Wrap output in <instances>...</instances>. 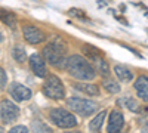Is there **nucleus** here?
Instances as JSON below:
<instances>
[{"label":"nucleus","instance_id":"obj_1","mask_svg":"<svg viewBox=\"0 0 148 133\" xmlns=\"http://www.w3.org/2000/svg\"><path fill=\"white\" fill-rule=\"evenodd\" d=\"M64 68L73 78H77L80 81H90L98 74L95 67L90 64V61H88V59L83 58L82 55L68 56Z\"/></svg>","mask_w":148,"mask_h":133},{"label":"nucleus","instance_id":"obj_2","mask_svg":"<svg viewBox=\"0 0 148 133\" xmlns=\"http://www.w3.org/2000/svg\"><path fill=\"white\" fill-rule=\"evenodd\" d=\"M65 50L67 46L62 39H52L43 49H42V56L45 58V61L52 65L55 68H64L65 65Z\"/></svg>","mask_w":148,"mask_h":133},{"label":"nucleus","instance_id":"obj_3","mask_svg":"<svg viewBox=\"0 0 148 133\" xmlns=\"http://www.w3.org/2000/svg\"><path fill=\"white\" fill-rule=\"evenodd\" d=\"M43 93L51 99L55 101H62L65 99V89L62 81L59 80L58 76L55 74H47V77L45 78L43 83Z\"/></svg>","mask_w":148,"mask_h":133},{"label":"nucleus","instance_id":"obj_4","mask_svg":"<svg viewBox=\"0 0 148 133\" xmlns=\"http://www.w3.org/2000/svg\"><path fill=\"white\" fill-rule=\"evenodd\" d=\"M49 118L51 121L61 129H73L77 126V118L70 111H65L64 108H53L49 111Z\"/></svg>","mask_w":148,"mask_h":133},{"label":"nucleus","instance_id":"obj_5","mask_svg":"<svg viewBox=\"0 0 148 133\" xmlns=\"http://www.w3.org/2000/svg\"><path fill=\"white\" fill-rule=\"evenodd\" d=\"M67 105L71 108V110L82 115V117H89L92 115L93 113L98 111V108H99V105H98L96 102L90 101V99H83V98H70L67 99Z\"/></svg>","mask_w":148,"mask_h":133},{"label":"nucleus","instance_id":"obj_6","mask_svg":"<svg viewBox=\"0 0 148 133\" xmlns=\"http://www.w3.org/2000/svg\"><path fill=\"white\" fill-rule=\"evenodd\" d=\"M19 115V108L9 99H2L0 102V118L3 124H10L16 121Z\"/></svg>","mask_w":148,"mask_h":133},{"label":"nucleus","instance_id":"obj_7","mask_svg":"<svg viewBox=\"0 0 148 133\" xmlns=\"http://www.w3.org/2000/svg\"><path fill=\"white\" fill-rule=\"evenodd\" d=\"M22 37L28 44H39L45 42V33L36 25H24L22 27Z\"/></svg>","mask_w":148,"mask_h":133},{"label":"nucleus","instance_id":"obj_8","mask_svg":"<svg viewBox=\"0 0 148 133\" xmlns=\"http://www.w3.org/2000/svg\"><path fill=\"white\" fill-rule=\"evenodd\" d=\"M30 68L33 71V74L39 78H46L47 77V68H46V61L45 58L39 53H33L28 59Z\"/></svg>","mask_w":148,"mask_h":133},{"label":"nucleus","instance_id":"obj_9","mask_svg":"<svg viewBox=\"0 0 148 133\" xmlns=\"http://www.w3.org/2000/svg\"><path fill=\"white\" fill-rule=\"evenodd\" d=\"M8 92H9V95L14 98L16 102H24V101H28V99H31V90L27 87V86H24V84H21V83H18V81H14L9 86V89H8Z\"/></svg>","mask_w":148,"mask_h":133},{"label":"nucleus","instance_id":"obj_10","mask_svg":"<svg viewBox=\"0 0 148 133\" xmlns=\"http://www.w3.org/2000/svg\"><path fill=\"white\" fill-rule=\"evenodd\" d=\"M125 124V117L119 110H113L110 113L108 120V133H119Z\"/></svg>","mask_w":148,"mask_h":133},{"label":"nucleus","instance_id":"obj_11","mask_svg":"<svg viewBox=\"0 0 148 133\" xmlns=\"http://www.w3.org/2000/svg\"><path fill=\"white\" fill-rule=\"evenodd\" d=\"M135 92L139 98L145 102H148V76H139L133 83Z\"/></svg>","mask_w":148,"mask_h":133},{"label":"nucleus","instance_id":"obj_12","mask_svg":"<svg viewBox=\"0 0 148 133\" xmlns=\"http://www.w3.org/2000/svg\"><path fill=\"white\" fill-rule=\"evenodd\" d=\"M114 72H116V76H117V78L120 80V81H123V83H129V81H132L133 80V72L126 67V65H121V64H116L114 65Z\"/></svg>","mask_w":148,"mask_h":133},{"label":"nucleus","instance_id":"obj_13","mask_svg":"<svg viewBox=\"0 0 148 133\" xmlns=\"http://www.w3.org/2000/svg\"><path fill=\"white\" fill-rule=\"evenodd\" d=\"M74 89L84 93V95H89V96H98L101 93V89L99 86L96 84H92V83H79V84H74Z\"/></svg>","mask_w":148,"mask_h":133},{"label":"nucleus","instance_id":"obj_14","mask_svg":"<svg viewBox=\"0 0 148 133\" xmlns=\"http://www.w3.org/2000/svg\"><path fill=\"white\" fill-rule=\"evenodd\" d=\"M107 115V111L102 110L101 113H98L89 123V132L90 133H99L101 132V127H102V123H104V118Z\"/></svg>","mask_w":148,"mask_h":133},{"label":"nucleus","instance_id":"obj_15","mask_svg":"<svg viewBox=\"0 0 148 133\" xmlns=\"http://www.w3.org/2000/svg\"><path fill=\"white\" fill-rule=\"evenodd\" d=\"M82 52L84 53V56L88 58L90 62L96 61L98 58H102V50L98 49V47H95V46H92V44H83Z\"/></svg>","mask_w":148,"mask_h":133},{"label":"nucleus","instance_id":"obj_16","mask_svg":"<svg viewBox=\"0 0 148 133\" xmlns=\"http://www.w3.org/2000/svg\"><path fill=\"white\" fill-rule=\"evenodd\" d=\"M92 64H93V67H95L96 72H98V74H101V77H102V78L110 77V74H111V71H110V65H108V62L105 61L104 58H98L96 61H93Z\"/></svg>","mask_w":148,"mask_h":133},{"label":"nucleus","instance_id":"obj_17","mask_svg":"<svg viewBox=\"0 0 148 133\" xmlns=\"http://www.w3.org/2000/svg\"><path fill=\"white\" fill-rule=\"evenodd\" d=\"M10 53H12V58H14L18 64H24V62L27 61V52L19 44H15L14 47H12V52Z\"/></svg>","mask_w":148,"mask_h":133},{"label":"nucleus","instance_id":"obj_18","mask_svg":"<svg viewBox=\"0 0 148 133\" xmlns=\"http://www.w3.org/2000/svg\"><path fill=\"white\" fill-rule=\"evenodd\" d=\"M119 104L123 105L125 108H127L129 111L132 113H139V105H138V101L132 98V96H126V98H121L119 99Z\"/></svg>","mask_w":148,"mask_h":133},{"label":"nucleus","instance_id":"obj_19","mask_svg":"<svg viewBox=\"0 0 148 133\" xmlns=\"http://www.w3.org/2000/svg\"><path fill=\"white\" fill-rule=\"evenodd\" d=\"M102 87L108 92V93H113V95H116V93H119L120 92V84L116 81V80H113V78H110V77H107V78H104V81H102Z\"/></svg>","mask_w":148,"mask_h":133},{"label":"nucleus","instance_id":"obj_20","mask_svg":"<svg viewBox=\"0 0 148 133\" xmlns=\"http://www.w3.org/2000/svg\"><path fill=\"white\" fill-rule=\"evenodd\" d=\"M2 21H3V24H6L9 28H12V30L16 28V16L12 14V12L2 10Z\"/></svg>","mask_w":148,"mask_h":133},{"label":"nucleus","instance_id":"obj_21","mask_svg":"<svg viewBox=\"0 0 148 133\" xmlns=\"http://www.w3.org/2000/svg\"><path fill=\"white\" fill-rule=\"evenodd\" d=\"M31 130L33 133H52V129L43 121H39V120H34L31 123Z\"/></svg>","mask_w":148,"mask_h":133},{"label":"nucleus","instance_id":"obj_22","mask_svg":"<svg viewBox=\"0 0 148 133\" xmlns=\"http://www.w3.org/2000/svg\"><path fill=\"white\" fill-rule=\"evenodd\" d=\"M68 15L70 16H74V18H79V19H83V21H86L88 18V15H86V12L84 10H82V9H77V8H71L70 10H68Z\"/></svg>","mask_w":148,"mask_h":133},{"label":"nucleus","instance_id":"obj_23","mask_svg":"<svg viewBox=\"0 0 148 133\" xmlns=\"http://www.w3.org/2000/svg\"><path fill=\"white\" fill-rule=\"evenodd\" d=\"M0 76H2V83H0V89L5 90V89H6V81H8V74H6L5 68L0 70Z\"/></svg>","mask_w":148,"mask_h":133},{"label":"nucleus","instance_id":"obj_24","mask_svg":"<svg viewBox=\"0 0 148 133\" xmlns=\"http://www.w3.org/2000/svg\"><path fill=\"white\" fill-rule=\"evenodd\" d=\"M9 133H28V129L25 126H14L9 130Z\"/></svg>","mask_w":148,"mask_h":133},{"label":"nucleus","instance_id":"obj_25","mask_svg":"<svg viewBox=\"0 0 148 133\" xmlns=\"http://www.w3.org/2000/svg\"><path fill=\"white\" fill-rule=\"evenodd\" d=\"M116 19H117V21H120L121 24H125V25H129V24H127V21H126L125 18H121V16H116Z\"/></svg>","mask_w":148,"mask_h":133},{"label":"nucleus","instance_id":"obj_26","mask_svg":"<svg viewBox=\"0 0 148 133\" xmlns=\"http://www.w3.org/2000/svg\"><path fill=\"white\" fill-rule=\"evenodd\" d=\"M141 133H148V123L142 127V130H141Z\"/></svg>","mask_w":148,"mask_h":133},{"label":"nucleus","instance_id":"obj_27","mask_svg":"<svg viewBox=\"0 0 148 133\" xmlns=\"http://www.w3.org/2000/svg\"><path fill=\"white\" fill-rule=\"evenodd\" d=\"M98 3H99V8H101V6H105V2H104V0H98Z\"/></svg>","mask_w":148,"mask_h":133},{"label":"nucleus","instance_id":"obj_28","mask_svg":"<svg viewBox=\"0 0 148 133\" xmlns=\"http://www.w3.org/2000/svg\"><path fill=\"white\" fill-rule=\"evenodd\" d=\"M64 133H82V132H73V130H68V132H64Z\"/></svg>","mask_w":148,"mask_h":133}]
</instances>
